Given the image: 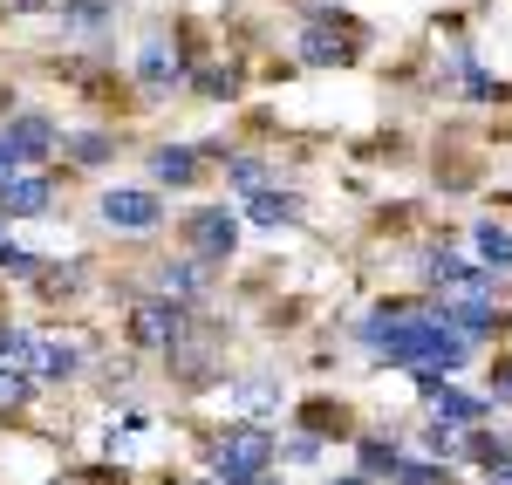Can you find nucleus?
<instances>
[{
    "instance_id": "cd10ccee",
    "label": "nucleus",
    "mask_w": 512,
    "mask_h": 485,
    "mask_svg": "<svg viewBox=\"0 0 512 485\" xmlns=\"http://www.w3.org/2000/svg\"><path fill=\"white\" fill-rule=\"evenodd\" d=\"M21 171H28V164H21V158H14V151H7V144H0V185H14Z\"/></svg>"
},
{
    "instance_id": "b1692460",
    "label": "nucleus",
    "mask_w": 512,
    "mask_h": 485,
    "mask_svg": "<svg viewBox=\"0 0 512 485\" xmlns=\"http://www.w3.org/2000/svg\"><path fill=\"white\" fill-rule=\"evenodd\" d=\"M35 390H41V376H35V369L0 363V417H7V410H21L28 397H35Z\"/></svg>"
},
{
    "instance_id": "9d476101",
    "label": "nucleus",
    "mask_w": 512,
    "mask_h": 485,
    "mask_svg": "<svg viewBox=\"0 0 512 485\" xmlns=\"http://www.w3.org/2000/svg\"><path fill=\"white\" fill-rule=\"evenodd\" d=\"M417 281H424V294H458V287L485 281V260H465V253H451V246H424Z\"/></svg>"
},
{
    "instance_id": "9b49d317",
    "label": "nucleus",
    "mask_w": 512,
    "mask_h": 485,
    "mask_svg": "<svg viewBox=\"0 0 512 485\" xmlns=\"http://www.w3.org/2000/svg\"><path fill=\"white\" fill-rule=\"evenodd\" d=\"M144 171H151L158 192H198V185H205V151H198V144H158Z\"/></svg>"
},
{
    "instance_id": "7ed1b4c3",
    "label": "nucleus",
    "mask_w": 512,
    "mask_h": 485,
    "mask_svg": "<svg viewBox=\"0 0 512 485\" xmlns=\"http://www.w3.org/2000/svg\"><path fill=\"white\" fill-rule=\"evenodd\" d=\"M192 315L198 308H185V301H164V294H144V301H130V322H123V335H130V349H144V356H171L185 335H192Z\"/></svg>"
},
{
    "instance_id": "7c9ffc66",
    "label": "nucleus",
    "mask_w": 512,
    "mask_h": 485,
    "mask_svg": "<svg viewBox=\"0 0 512 485\" xmlns=\"http://www.w3.org/2000/svg\"><path fill=\"white\" fill-rule=\"evenodd\" d=\"M328 485H376V479H362V472H342V479H328Z\"/></svg>"
},
{
    "instance_id": "412c9836",
    "label": "nucleus",
    "mask_w": 512,
    "mask_h": 485,
    "mask_svg": "<svg viewBox=\"0 0 512 485\" xmlns=\"http://www.w3.org/2000/svg\"><path fill=\"white\" fill-rule=\"evenodd\" d=\"M417 451H424V458H437V465H465V431H451V424H424V431H417Z\"/></svg>"
},
{
    "instance_id": "c756f323",
    "label": "nucleus",
    "mask_w": 512,
    "mask_h": 485,
    "mask_svg": "<svg viewBox=\"0 0 512 485\" xmlns=\"http://www.w3.org/2000/svg\"><path fill=\"white\" fill-rule=\"evenodd\" d=\"M485 485H512V465H499V472H485Z\"/></svg>"
},
{
    "instance_id": "393cba45",
    "label": "nucleus",
    "mask_w": 512,
    "mask_h": 485,
    "mask_svg": "<svg viewBox=\"0 0 512 485\" xmlns=\"http://www.w3.org/2000/svg\"><path fill=\"white\" fill-rule=\"evenodd\" d=\"M390 485H458V479H451V465H437V458H424V451H417V458H410Z\"/></svg>"
},
{
    "instance_id": "2f4dec72",
    "label": "nucleus",
    "mask_w": 512,
    "mask_h": 485,
    "mask_svg": "<svg viewBox=\"0 0 512 485\" xmlns=\"http://www.w3.org/2000/svg\"><path fill=\"white\" fill-rule=\"evenodd\" d=\"M0 240H7V219H0Z\"/></svg>"
},
{
    "instance_id": "1a4fd4ad",
    "label": "nucleus",
    "mask_w": 512,
    "mask_h": 485,
    "mask_svg": "<svg viewBox=\"0 0 512 485\" xmlns=\"http://www.w3.org/2000/svg\"><path fill=\"white\" fill-rule=\"evenodd\" d=\"M62 199V178L55 171H21L14 185H0V219L14 226V219H48Z\"/></svg>"
},
{
    "instance_id": "f3484780",
    "label": "nucleus",
    "mask_w": 512,
    "mask_h": 485,
    "mask_svg": "<svg viewBox=\"0 0 512 485\" xmlns=\"http://www.w3.org/2000/svg\"><path fill=\"white\" fill-rule=\"evenodd\" d=\"M55 14H62L69 35H103V28H117V0H62Z\"/></svg>"
},
{
    "instance_id": "0eeeda50",
    "label": "nucleus",
    "mask_w": 512,
    "mask_h": 485,
    "mask_svg": "<svg viewBox=\"0 0 512 485\" xmlns=\"http://www.w3.org/2000/svg\"><path fill=\"white\" fill-rule=\"evenodd\" d=\"M192 62H198V55H185L171 35H144V48L130 55V82L158 103V96H171V89H185V82H192Z\"/></svg>"
},
{
    "instance_id": "a878e982",
    "label": "nucleus",
    "mask_w": 512,
    "mask_h": 485,
    "mask_svg": "<svg viewBox=\"0 0 512 485\" xmlns=\"http://www.w3.org/2000/svg\"><path fill=\"white\" fill-rule=\"evenodd\" d=\"M321 451H328V445H321L315 431H301V438L280 445V465H321Z\"/></svg>"
},
{
    "instance_id": "6e6552de",
    "label": "nucleus",
    "mask_w": 512,
    "mask_h": 485,
    "mask_svg": "<svg viewBox=\"0 0 512 485\" xmlns=\"http://www.w3.org/2000/svg\"><path fill=\"white\" fill-rule=\"evenodd\" d=\"M151 294L185 301V308H205V294H212V267H205L198 253H171V260L151 267Z\"/></svg>"
},
{
    "instance_id": "6ab92c4d",
    "label": "nucleus",
    "mask_w": 512,
    "mask_h": 485,
    "mask_svg": "<svg viewBox=\"0 0 512 485\" xmlns=\"http://www.w3.org/2000/svg\"><path fill=\"white\" fill-rule=\"evenodd\" d=\"M246 219L253 226H267V233H280V226H294L301 219V192H260V199H246Z\"/></svg>"
},
{
    "instance_id": "2eb2a0df",
    "label": "nucleus",
    "mask_w": 512,
    "mask_h": 485,
    "mask_svg": "<svg viewBox=\"0 0 512 485\" xmlns=\"http://www.w3.org/2000/svg\"><path fill=\"white\" fill-rule=\"evenodd\" d=\"M62 158L76 164V171H103V164L117 158V130H69Z\"/></svg>"
},
{
    "instance_id": "f03ea898",
    "label": "nucleus",
    "mask_w": 512,
    "mask_h": 485,
    "mask_svg": "<svg viewBox=\"0 0 512 485\" xmlns=\"http://www.w3.org/2000/svg\"><path fill=\"white\" fill-rule=\"evenodd\" d=\"M164 219H171V205L158 185H103L96 192V226L117 240H151V233H164Z\"/></svg>"
},
{
    "instance_id": "ddd939ff",
    "label": "nucleus",
    "mask_w": 512,
    "mask_h": 485,
    "mask_svg": "<svg viewBox=\"0 0 512 485\" xmlns=\"http://www.w3.org/2000/svg\"><path fill=\"white\" fill-rule=\"evenodd\" d=\"M355 445V472L362 479H376V485H390L403 465H410V445L403 438H383V431H362V438H349Z\"/></svg>"
},
{
    "instance_id": "aec40b11",
    "label": "nucleus",
    "mask_w": 512,
    "mask_h": 485,
    "mask_svg": "<svg viewBox=\"0 0 512 485\" xmlns=\"http://www.w3.org/2000/svg\"><path fill=\"white\" fill-rule=\"evenodd\" d=\"M192 96H205V103H233L239 96V69L233 62H192V82H185Z\"/></svg>"
},
{
    "instance_id": "c85d7f7f",
    "label": "nucleus",
    "mask_w": 512,
    "mask_h": 485,
    "mask_svg": "<svg viewBox=\"0 0 512 485\" xmlns=\"http://www.w3.org/2000/svg\"><path fill=\"white\" fill-rule=\"evenodd\" d=\"M48 7H62V0H7V14H48Z\"/></svg>"
},
{
    "instance_id": "f8f14e48",
    "label": "nucleus",
    "mask_w": 512,
    "mask_h": 485,
    "mask_svg": "<svg viewBox=\"0 0 512 485\" xmlns=\"http://www.w3.org/2000/svg\"><path fill=\"white\" fill-rule=\"evenodd\" d=\"M424 410H431L437 424H451V431H485V417H492V397H472V390H458V383L444 376L431 397H424Z\"/></svg>"
},
{
    "instance_id": "bb28decb",
    "label": "nucleus",
    "mask_w": 512,
    "mask_h": 485,
    "mask_svg": "<svg viewBox=\"0 0 512 485\" xmlns=\"http://www.w3.org/2000/svg\"><path fill=\"white\" fill-rule=\"evenodd\" d=\"M492 404H512V349L492 356Z\"/></svg>"
},
{
    "instance_id": "5701e85b",
    "label": "nucleus",
    "mask_w": 512,
    "mask_h": 485,
    "mask_svg": "<svg viewBox=\"0 0 512 485\" xmlns=\"http://www.w3.org/2000/svg\"><path fill=\"white\" fill-rule=\"evenodd\" d=\"M41 274H55L41 253H28V246H14V240H0V281H41Z\"/></svg>"
},
{
    "instance_id": "4468645a",
    "label": "nucleus",
    "mask_w": 512,
    "mask_h": 485,
    "mask_svg": "<svg viewBox=\"0 0 512 485\" xmlns=\"http://www.w3.org/2000/svg\"><path fill=\"white\" fill-rule=\"evenodd\" d=\"M274 185H280V171H274L267 151H233V158H226V192H233V199H260V192H274Z\"/></svg>"
},
{
    "instance_id": "4be33fe9",
    "label": "nucleus",
    "mask_w": 512,
    "mask_h": 485,
    "mask_svg": "<svg viewBox=\"0 0 512 485\" xmlns=\"http://www.w3.org/2000/svg\"><path fill=\"white\" fill-rule=\"evenodd\" d=\"M35 356H41V328H28V322H0V363L35 369Z\"/></svg>"
},
{
    "instance_id": "dca6fc26",
    "label": "nucleus",
    "mask_w": 512,
    "mask_h": 485,
    "mask_svg": "<svg viewBox=\"0 0 512 485\" xmlns=\"http://www.w3.org/2000/svg\"><path fill=\"white\" fill-rule=\"evenodd\" d=\"M472 260H485L492 274H512V226L478 219V226H472Z\"/></svg>"
},
{
    "instance_id": "20e7f679",
    "label": "nucleus",
    "mask_w": 512,
    "mask_h": 485,
    "mask_svg": "<svg viewBox=\"0 0 512 485\" xmlns=\"http://www.w3.org/2000/svg\"><path fill=\"white\" fill-rule=\"evenodd\" d=\"M294 55L308 69H349L355 55H362V28H355L349 14H335V7H308V28L294 35Z\"/></svg>"
},
{
    "instance_id": "423d86ee",
    "label": "nucleus",
    "mask_w": 512,
    "mask_h": 485,
    "mask_svg": "<svg viewBox=\"0 0 512 485\" xmlns=\"http://www.w3.org/2000/svg\"><path fill=\"white\" fill-rule=\"evenodd\" d=\"M0 144L28 164V171H48V158H62L69 130L48 117V110H7V117H0Z\"/></svg>"
},
{
    "instance_id": "39448f33",
    "label": "nucleus",
    "mask_w": 512,
    "mask_h": 485,
    "mask_svg": "<svg viewBox=\"0 0 512 485\" xmlns=\"http://www.w3.org/2000/svg\"><path fill=\"white\" fill-rule=\"evenodd\" d=\"M239 226H246V219H239L226 199L219 205H192V212L178 219V240H185V253H198L205 267H226V260L239 253Z\"/></svg>"
},
{
    "instance_id": "f257e3e1",
    "label": "nucleus",
    "mask_w": 512,
    "mask_h": 485,
    "mask_svg": "<svg viewBox=\"0 0 512 485\" xmlns=\"http://www.w3.org/2000/svg\"><path fill=\"white\" fill-rule=\"evenodd\" d=\"M205 465H212V479H267L280 465V438L267 424H226L205 445Z\"/></svg>"
},
{
    "instance_id": "a211bd4d",
    "label": "nucleus",
    "mask_w": 512,
    "mask_h": 485,
    "mask_svg": "<svg viewBox=\"0 0 512 485\" xmlns=\"http://www.w3.org/2000/svg\"><path fill=\"white\" fill-rule=\"evenodd\" d=\"M76 369H82V349H76V342L41 335V356H35V376H41V383H76Z\"/></svg>"
}]
</instances>
